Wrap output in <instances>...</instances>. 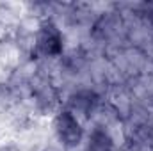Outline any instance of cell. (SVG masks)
Wrapping results in <instances>:
<instances>
[{
	"instance_id": "1",
	"label": "cell",
	"mask_w": 153,
	"mask_h": 151,
	"mask_svg": "<svg viewBox=\"0 0 153 151\" xmlns=\"http://www.w3.org/2000/svg\"><path fill=\"white\" fill-rule=\"evenodd\" d=\"M55 137L64 150H75L84 141V126L82 121L68 109L59 110L53 119Z\"/></svg>"
},
{
	"instance_id": "2",
	"label": "cell",
	"mask_w": 153,
	"mask_h": 151,
	"mask_svg": "<svg viewBox=\"0 0 153 151\" xmlns=\"http://www.w3.org/2000/svg\"><path fill=\"white\" fill-rule=\"evenodd\" d=\"M62 52H64V38H62L61 29L52 20H45L36 30L34 55L53 59V57L62 55Z\"/></svg>"
},
{
	"instance_id": "3",
	"label": "cell",
	"mask_w": 153,
	"mask_h": 151,
	"mask_svg": "<svg viewBox=\"0 0 153 151\" xmlns=\"http://www.w3.org/2000/svg\"><path fill=\"white\" fill-rule=\"evenodd\" d=\"M98 105H100V96L91 89H80L68 98V110H71L80 121L91 119Z\"/></svg>"
},
{
	"instance_id": "4",
	"label": "cell",
	"mask_w": 153,
	"mask_h": 151,
	"mask_svg": "<svg viewBox=\"0 0 153 151\" xmlns=\"http://www.w3.org/2000/svg\"><path fill=\"white\" fill-rule=\"evenodd\" d=\"M85 151H114V139L105 126H94L87 135Z\"/></svg>"
},
{
	"instance_id": "5",
	"label": "cell",
	"mask_w": 153,
	"mask_h": 151,
	"mask_svg": "<svg viewBox=\"0 0 153 151\" xmlns=\"http://www.w3.org/2000/svg\"><path fill=\"white\" fill-rule=\"evenodd\" d=\"M57 93L50 84H43L36 93V107L41 112H50L57 105Z\"/></svg>"
},
{
	"instance_id": "6",
	"label": "cell",
	"mask_w": 153,
	"mask_h": 151,
	"mask_svg": "<svg viewBox=\"0 0 153 151\" xmlns=\"http://www.w3.org/2000/svg\"><path fill=\"white\" fill-rule=\"evenodd\" d=\"M16 21V11L9 4H0V25H11Z\"/></svg>"
},
{
	"instance_id": "7",
	"label": "cell",
	"mask_w": 153,
	"mask_h": 151,
	"mask_svg": "<svg viewBox=\"0 0 153 151\" xmlns=\"http://www.w3.org/2000/svg\"><path fill=\"white\" fill-rule=\"evenodd\" d=\"M0 151H22V148L14 142H5V144H0Z\"/></svg>"
},
{
	"instance_id": "8",
	"label": "cell",
	"mask_w": 153,
	"mask_h": 151,
	"mask_svg": "<svg viewBox=\"0 0 153 151\" xmlns=\"http://www.w3.org/2000/svg\"><path fill=\"white\" fill-rule=\"evenodd\" d=\"M45 151H61L59 148H53V146H48V148H45Z\"/></svg>"
}]
</instances>
